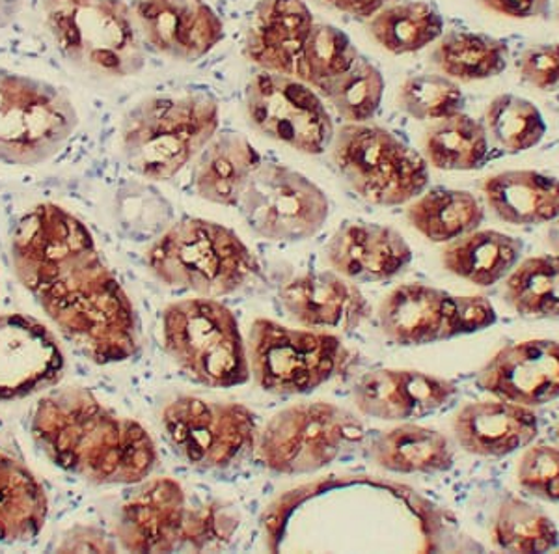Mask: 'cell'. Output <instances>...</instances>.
Returning a JSON list of instances; mask_svg holds the SVG:
<instances>
[{
	"label": "cell",
	"mask_w": 559,
	"mask_h": 554,
	"mask_svg": "<svg viewBox=\"0 0 559 554\" xmlns=\"http://www.w3.org/2000/svg\"><path fill=\"white\" fill-rule=\"evenodd\" d=\"M503 299L521 318H559V255L532 256L506 276Z\"/></svg>",
	"instance_id": "cell-33"
},
{
	"label": "cell",
	"mask_w": 559,
	"mask_h": 554,
	"mask_svg": "<svg viewBox=\"0 0 559 554\" xmlns=\"http://www.w3.org/2000/svg\"><path fill=\"white\" fill-rule=\"evenodd\" d=\"M366 440L364 422L331 402H300L274 414L258 432L261 465L282 476H302L336 463Z\"/></svg>",
	"instance_id": "cell-7"
},
{
	"label": "cell",
	"mask_w": 559,
	"mask_h": 554,
	"mask_svg": "<svg viewBox=\"0 0 559 554\" xmlns=\"http://www.w3.org/2000/svg\"><path fill=\"white\" fill-rule=\"evenodd\" d=\"M237 208L255 236L274 243L318 236L331 215L326 192L305 174L278 163H261Z\"/></svg>",
	"instance_id": "cell-12"
},
{
	"label": "cell",
	"mask_w": 559,
	"mask_h": 554,
	"mask_svg": "<svg viewBox=\"0 0 559 554\" xmlns=\"http://www.w3.org/2000/svg\"><path fill=\"white\" fill-rule=\"evenodd\" d=\"M49 517L44 485L20 459L0 453V543L17 545L36 540Z\"/></svg>",
	"instance_id": "cell-28"
},
{
	"label": "cell",
	"mask_w": 559,
	"mask_h": 554,
	"mask_svg": "<svg viewBox=\"0 0 559 554\" xmlns=\"http://www.w3.org/2000/svg\"><path fill=\"white\" fill-rule=\"evenodd\" d=\"M118 542L108 538L102 529L96 527H73L62 535L58 543V553H115Z\"/></svg>",
	"instance_id": "cell-44"
},
{
	"label": "cell",
	"mask_w": 559,
	"mask_h": 554,
	"mask_svg": "<svg viewBox=\"0 0 559 554\" xmlns=\"http://www.w3.org/2000/svg\"><path fill=\"white\" fill-rule=\"evenodd\" d=\"M280 305L287 316L316 331H356L371 314L362 290L336 271H308L284 282Z\"/></svg>",
	"instance_id": "cell-19"
},
{
	"label": "cell",
	"mask_w": 559,
	"mask_h": 554,
	"mask_svg": "<svg viewBox=\"0 0 559 554\" xmlns=\"http://www.w3.org/2000/svg\"><path fill=\"white\" fill-rule=\"evenodd\" d=\"M31 434L52 463L94 485H136L159 453L146 427L83 387L52 390L34 405Z\"/></svg>",
	"instance_id": "cell-2"
},
{
	"label": "cell",
	"mask_w": 559,
	"mask_h": 554,
	"mask_svg": "<svg viewBox=\"0 0 559 554\" xmlns=\"http://www.w3.org/2000/svg\"><path fill=\"white\" fill-rule=\"evenodd\" d=\"M539 434L534 409L508 400L466 403L453 419V435L464 452L477 458H508Z\"/></svg>",
	"instance_id": "cell-22"
},
{
	"label": "cell",
	"mask_w": 559,
	"mask_h": 554,
	"mask_svg": "<svg viewBox=\"0 0 559 554\" xmlns=\"http://www.w3.org/2000/svg\"><path fill=\"white\" fill-rule=\"evenodd\" d=\"M250 376L263 392L305 396L342 376L353 363L342 338L316 329H292L258 318L248 334Z\"/></svg>",
	"instance_id": "cell-9"
},
{
	"label": "cell",
	"mask_w": 559,
	"mask_h": 554,
	"mask_svg": "<svg viewBox=\"0 0 559 554\" xmlns=\"http://www.w3.org/2000/svg\"><path fill=\"white\" fill-rule=\"evenodd\" d=\"M556 434H558V439H559V422H558V427H556Z\"/></svg>",
	"instance_id": "cell-51"
},
{
	"label": "cell",
	"mask_w": 559,
	"mask_h": 554,
	"mask_svg": "<svg viewBox=\"0 0 559 554\" xmlns=\"http://www.w3.org/2000/svg\"><path fill=\"white\" fill-rule=\"evenodd\" d=\"M144 44L163 57L197 62L224 39V21L205 0H133Z\"/></svg>",
	"instance_id": "cell-16"
},
{
	"label": "cell",
	"mask_w": 559,
	"mask_h": 554,
	"mask_svg": "<svg viewBox=\"0 0 559 554\" xmlns=\"http://www.w3.org/2000/svg\"><path fill=\"white\" fill-rule=\"evenodd\" d=\"M358 55L360 52L344 31L331 23L316 21L300 57L297 79L319 90L334 76L344 73Z\"/></svg>",
	"instance_id": "cell-38"
},
{
	"label": "cell",
	"mask_w": 559,
	"mask_h": 554,
	"mask_svg": "<svg viewBox=\"0 0 559 554\" xmlns=\"http://www.w3.org/2000/svg\"><path fill=\"white\" fill-rule=\"evenodd\" d=\"M146 266L166 286L221 299L247 287L260 261L234 229L207 219L174 221L146 250Z\"/></svg>",
	"instance_id": "cell-4"
},
{
	"label": "cell",
	"mask_w": 559,
	"mask_h": 554,
	"mask_svg": "<svg viewBox=\"0 0 559 554\" xmlns=\"http://www.w3.org/2000/svg\"><path fill=\"white\" fill-rule=\"evenodd\" d=\"M426 161L445 173H471L484 166L489 155V134L484 121L466 113L439 120L424 141Z\"/></svg>",
	"instance_id": "cell-32"
},
{
	"label": "cell",
	"mask_w": 559,
	"mask_h": 554,
	"mask_svg": "<svg viewBox=\"0 0 559 554\" xmlns=\"http://www.w3.org/2000/svg\"><path fill=\"white\" fill-rule=\"evenodd\" d=\"M241 524V517L234 506L223 500H207L191 506L185 527L183 549L197 553L226 547Z\"/></svg>",
	"instance_id": "cell-40"
},
{
	"label": "cell",
	"mask_w": 559,
	"mask_h": 554,
	"mask_svg": "<svg viewBox=\"0 0 559 554\" xmlns=\"http://www.w3.org/2000/svg\"><path fill=\"white\" fill-rule=\"evenodd\" d=\"M12 261L23 287L84 357L105 366L139 353L133 303L81 219L51 202L34 205L13 228Z\"/></svg>",
	"instance_id": "cell-1"
},
{
	"label": "cell",
	"mask_w": 559,
	"mask_h": 554,
	"mask_svg": "<svg viewBox=\"0 0 559 554\" xmlns=\"http://www.w3.org/2000/svg\"><path fill=\"white\" fill-rule=\"evenodd\" d=\"M397 105L418 121H439L464 113L466 97L457 81L442 73H418L403 81Z\"/></svg>",
	"instance_id": "cell-39"
},
{
	"label": "cell",
	"mask_w": 559,
	"mask_h": 554,
	"mask_svg": "<svg viewBox=\"0 0 559 554\" xmlns=\"http://www.w3.org/2000/svg\"><path fill=\"white\" fill-rule=\"evenodd\" d=\"M160 424L174 453L200 471H226L255 450L258 424L242 403L178 396L166 403Z\"/></svg>",
	"instance_id": "cell-11"
},
{
	"label": "cell",
	"mask_w": 559,
	"mask_h": 554,
	"mask_svg": "<svg viewBox=\"0 0 559 554\" xmlns=\"http://www.w3.org/2000/svg\"><path fill=\"white\" fill-rule=\"evenodd\" d=\"M452 294L419 282L401 284L379 306V326L384 337L403 347L450 340Z\"/></svg>",
	"instance_id": "cell-23"
},
{
	"label": "cell",
	"mask_w": 559,
	"mask_h": 554,
	"mask_svg": "<svg viewBox=\"0 0 559 554\" xmlns=\"http://www.w3.org/2000/svg\"><path fill=\"white\" fill-rule=\"evenodd\" d=\"M484 126L496 146L511 155L539 146L548 129L534 102L509 92L490 99Z\"/></svg>",
	"instance_id": "cell-37"
},
{
	"label": "cell",
	"mask_w": 559,
	"mask_h": 554,
	"mask_svg": "<svg viewBox=\"0 0 559 554\" xmlns=\"http://www.w3.org/2000/svg\"><path fill=\"white\" fill-rule=\"evenodd\" d=\"M524 243L498 229H474L445 243L442 266L448 273L477 287L506 281L522 260Z\"/></svg>",
	"instance_id": "cell-27"
},
{
	"label": "cell",
	"mask_w": 559,
	"mask_h": 554,
	"mask_svg": "<svg viewBox=\"0 0 559 554\" xmlns=\"http://www.w3.org/2000/svg\"><path fill=\"white\" fill-rule=\"evenodd\" d=\"M25 0H0V28L12 25Z\"/></svg>",
	"instance_id": "cell-47"
},
{
	"label": "cell",
	"mask_w": 559,
	"mask_h": 554,
	"mask_svg": "<svg viewBox=\"0 0 559 554\" xmlns=\"http://www.w3.org/2000/svg\"><path fill=\"white\" fill-rule=\"evenodd\" d=\"M245 109L258 133L306 155H321L334 141L323 97L295 76L260 71L247 84Z\"/></svg>",
	"instance_id": "cell-13"
},
{
	"label": "cell",
	"mask_w": 559,
	"mask_h": 554,
	"mask_svg": "<svg viewBox=\"0 0 559 554\" xmlns=\"http://www.w3.org/2000/svg\"><path fill=\"white\" fill-rule=\"evenodd\" d=\"M163 345L176 366L198 385L231 389L250 379L239 321L218 299L198 295L166 306Z\"/></svg>",
	"instance_id": "cell-5"
},
{
	"label": "cell",
	"mask_w": 559,
	"mask_h": 554,
	"mask_svg": "<svg viewBox=\"0 0 559 554\" xmlns=\"http://www.w3.org/2000/svg\"><path fill=\"white\" fill-rule=\"evenodd\" d=\"M60 55L96 75L126 79L146 66V44L126 0H79L44 7Z\"/></svg>",
	"instance_id": "cell-6"
},
{
	"label": "cell",
	"mask_w": 559,
	"mask_h": 554,
	"mask_svg": "<svg viewBox=\"0 0 559 554\" xmlns=\"http://www.w3.org/2000/svg\"><path fill=\"white\" fill-rule=\"evenodd\" d=\"M556 20H558V23H559V7H558V12H556Z\"/></svg>",
	"instance_id": "cell-50"
},
{
	"label": "cell",
	"mask_w": 559,
	"mask_h": 554,
	"mask_svg": "<svg viewBox=\"0 0 559 554\" xmlns=\"http://www.w3.org/2000/svg\"><path fill=\"white\" fill-rule=\"evenodd\" d=\"M313 23L305 0H260L250 13L242 52L261 71L297 79Z\"/></svg>",
	"instance_id": "cell-20"
},
{
	"label": "cell",
	"mask_w": 559,
	"mask_h": 554,
	"mask_svg": "<svg viewBox=\"0 0 559 554\" xmlns=\"http://www.w3.org/2000/svg\"><path fill=\"white\" fill-rule=\"evenodd\" d=\"M189 508L183 485L176 480H144L121 504L116 542L129 553H174L183 549Z\"/></svg>",
	"instance_id": "cell-15"
},
{
	"label": "cell",
	"mask_w": 559,
	"mask_h": 554,
	"mask_svg": "<svg viewBox=\"0 0 559 554\" xmlns=\"http://www.w3.org/2000/svg\"><path fill=\"white\" fill-rule=\"evenodd\" d=\"M369 458L394 474H440L455 463L452 443L435 427L401 422L377 435L369 445Z\"/></svg>",
	"instance_id": "cell-26"
},
{
	"label": "cell",
	"mask_w": 559,
	"mask_h": 554,
	"mask_svg": "<svg viewBox=\"0 0 559 554\" xmlns=\"http://www.w3.org/2000/svg\"><path fill=\"white\" fill-rule=\"evenodd\" d=\"M368 33L392 55H413L439 42L444 17L426 0L394 2L368 20Z\"/></svg>",
	"instance_id": "cell-31"
},
{
	"label": "cell",
	"mask_w": 559,
	"mask_h": 554,
	"mask_svg": "<svg viewBox=\"0 0 559 554\" xmlns=\"http://www.w3.org/2000/svg\"><path fill=\"white\" fill-rule=\"evenodd\" d=\"M522 490L547 503H559V448L530 445L516 465Z\"/></svg>",
	"instance_id": "cell-41"
},
{
	"label": "cell",
	"mask_w": 559,
	"mask_h": 554,
	"mask_svg": "<svg viewBox=\"0 0 559 554\" xmlns=\"http://www.w3.org/2000/svg\"><path fill=\"white\" fill-rule=\"evenodd\" d=\"M331 157L350 191L369 204H411L429 185L426 157L397 134L369 121L337 129Z\"/></svg>",
	"instance_id": "cell-8"
},
{
	"label": "cell",
	"mask_w": 559,
	"mask_h": 554,
	"mask_svg": "<svg viewBox=\"0 0 559 554\" xmlns=\"http://www.w3.org/2000/svg\"><path fill=\"white\" fill-rule=\"evenodd\" d=\"M79 128L75 103L55 84L0 68V163L51 161Z\"/></svg>",
	"instance_id": "cell-10"
},
{
	"label": "cell",
	"mask_w": 559,
	"mask_h": 554,
	"mask_svg": "<svg viewBox=\"0 0 559 554\" xmlns=\"http://www.w3.org/2000/svg\"><path fill=\"white\" fill-rule=\"evenodd\" d=\"M115 219L131 241L152 243L174 223V205L147 179H128L116 189Z\"/></svg>",
	"instance_id": "cell-35"
},
{
	"label": "cell",
	"mask_w": 559,
	"mask_h": 554,
	"mask_svg": "<svg viewBox=\"0 0 559 554\" xmlns=\"http://www.w3.org/2000/svg\"><path fill=\"white\" fill-rule=\"evenodd\" d=\"M547 243L554 255H559V217L548 223Z\"/></svg>",
	"instance_id": "cell-48"
},
{
	"label": "cell",
	"mask_w": 559,
	"mask_h": 554,
	"mask_svg": "<svg viewBox=\"0 0 559 554\" xmlns=\"http://www.w3.org/2000/svg\"><path fill=\"white\" fill-rule=\"evenodd\" d=\"M64 351L47 327L23 314L0 316V402H20L57 387Z\"/></svg>",
	"instance_id": "cell-14"
},
{
	"label": "cell",
	"mask_w": 559,
	"mask_h": 554,
	"mask_svg": "<svg viewBox=\"0 0 559 554\" xmlns=\"http://www.w3.org/2000/svg\"><path fill=\"white\" fill-rule=\"evenodd\" d=\"M414 252L401 232L384 224L349 221L326 245L332 271L353 282L392 281L411 266Z\"/></svg>",
	"instance_id": "cell-21"
},
{
	"label": "cell",
	"mask_w": 559,
	"mask_h": 554,
	"mask_svg": "<svg viewBox=\"0 0 559 554\" xmlns=\"http://www.w3.org/2000/svg\"><path fill=\"white\" fill-rule=\"evenodd\" d=\"M62 2H79V0H41L44 7H51V4H62Z\"/></svg>",
	"instance_id": "cell-49"
},
{
	"label": "cell",
	"mask_w": 559,
	"mask_h": 554,
	"mask_svg": "<svg viewBox=\"0 0 559 554\" xmlns=\"http://www.w3.org/2000/svg\"><path fill=\"white\" fill-rule=\"evenodd\" d=\"M407 221L427 241L452 243L479 228L485 210L471 191L435 187L414 198L408 205Z\"/></svg>",
	"instance_id": "cell-29"
},
{
	"label": "cell",
	"mask_w": 559,
	"mask_h": 554,
	"mask_svg": "<svg viewBox=\"0 0 559 554\" xmlns=\"http://www.w3.org/2000/svg\"><path fill=\"white\" fill-rule=\"evenodd\" d=\"M516 68L522 81L534 89L543 92L559 89V42L527 47Z\"/></svg>",
	"instance_id": "cell-42"
},
{
	"label": "cell",
	"mask_w": 559,
	"mask_h": 554,
	"mask_svg": "<svg viewBox=\"0 0 559 554\" xmlns=\"http://www.w3.org/2000/svg\"><path fill=\"white\" fill-rule=\"evenodd\" d=\"M498 321L495 305L484 295H452L450 340L485 331Z\"/></svg>",
	"instance_id": "cell-43"
},
{
	"label": "cell",
	"mask_w": 559,
	"mask_h": 554,
	"mask_svg": "<svg viewBox=\"0 0 559 554\" xmlns=\"http://www.w3.org/2000/svg\"><path fill=\"white\" fill-rule=\"evenodd\" d=\"M509 45L485 33L452 31L442 34L432 51V64L457 83H476L508 70Z\"/></svg>",
	"instance_id": "cell-30"
},
{
	"label": "cell",
	"mask_w": 559,
	"mask_h": 554,
	"mask_svg": "<svg viewBox=\"0 0 559 554\" xmlns=\"http://www.w3.org/2000/svg\"><path fill=\"white\" fill-rule=\"evenodd\" d=\"M457 392L452 379L421 369L379 368L358 379L353 400L358 413L369 419L411 422L444 409Z\"/></svg>",
	"instance_id": "cell-18"
},
{
	"label": "cell",
	"mask_w": 559,
	"mask_h": 554,
	"mask_svg": "<svg viewBox=\"0 0 559 554\" xmlns=\"http://www.w3.org/2000/svg\"><path fill=\"white\" fill-rule=\"evenodd\" d=\"M218 126L221 105L207 92L153 94L123 116L121 153L139 178L168 181L197 160Z\"/></svg>",
	"instance_id": "cell-3"
},
{
	"label": "cell",
	"mask_w": 559,
	"mask_h": 554,
	"mask_svg": "<svg viewBox=\"0 0 559 554\" xmlns=\"http://www.w3.org/2000/svg\"><path fill=\"white\" fill-rule=\"evenodd\" d=\"M490 535L496 547L506 553H547L559 545L552 517L515 495L503 498L496 508Z\"/></svg>",
	"instance_id": "cell-34"
},
{
	"label": "cell",
	"mask_w": 559,
	"mask_h": 554,
	"mask_svg": "<svg viewBox=\"0 0 559 554\" xmlns=\"http://www.w3.org/2000/svg\"><path fill=\"white\" fill-rule=\"evenodd\" d=\"M261 155L241 133H216L197 157L192 187L198 197L211 204L237 208Z\"/></svg>",
	"instance_id": "cell-24"
},
{
	"label": "cell",
	"mask_w": 559,
	"mask_h": 554,
	"mask_svg": "<svg viewBox=\"0 0 559 554\" xmlns=\"http://www.w3.org/2000/svg\"><path fill=\"white\" fill-rule=\"evenodd\" d=\"M319 2L358 20H371L377 12H381L382 8L394 4L397 0H319Z\"/></svg>",
	"instance_id": "cell-46"
},
{
	"label": "cell",
	"mask_w": 559,
	"mask_h": 554,
	"mask_svg": "<svg viewBox=\"0 0 559 554\" xmlns=\"http://www.w3.org/2000/svg\"><path fill=\"white\" fill-rule=\"evenodd\" d=\"M386 81L371 60L358 55L355 62L318 90L324 102L336 110L345 123H364L377 115Z\"/></svg>",
	"instance_id": "cell-36"
},
{
	"label": "cell",
	"mask_w": 559,
	"mask_h": 554,
	"mask_svg": "<svg viewBox=\"0 0 559 554\" xmlns=\"http://www.w3.org/2000/svg\"><path fill=\"white\" fill-rule=\"evenodd\" d=\"M490 211L503 223L539 226L559 217V179L539 170H503L481 184Z\"/></svg>",
	"instance_id": "cell-25"
},
{
	"label": "cell",
	"mask_w": 559,
	"mask_h": 554,
	"mask_svg": "<svg viewBox=\"0 0 559 554\" xmlns=\"http://www.w3.org/2000/svg\"><path fill=\"white\" fill-rule=\"evenodd\" d=\"M477 387L508 402L540 408L559 398V340L532 338L503 345L479 368Z\"/></svg>",
	"instance_id": "cell-17"
},
{
	"label": "cell",
	"mask_w": 559,
	"mask_h": 554,
	"mask_svg": "<svg viewBox=\"0 0 559 554\" xmlns=\"http://www.w3.org/2000/svg\"><path fill=\"white\" fill-rule=\"evenodd\" d=\"M485 10L509 20H540L547 17L552 0H477Z\"/></svg>",
	"instance_id": "cell-45"
}]
</instances>
